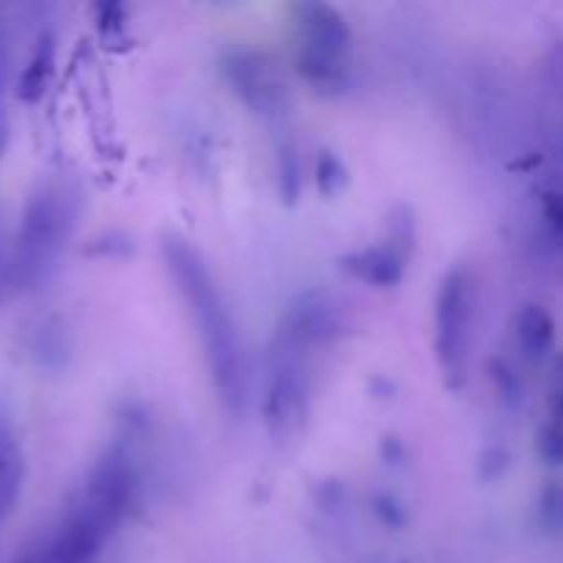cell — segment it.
<instances>
[{"mask_svg":"<svg viewBox=\"0 0 563 563\" xmlns=\"http://www.w3.org/2000/svg\"><path fill=\"white\" fill-rule=\"evenodd\" d=\"M135 471L119 445L104 451L64 515L16 553L14 563H88L130 511Z\"/></svg>","mask_w":563,"mask_h":563,"instance_id":"6da1fadb","label":"cell"},{"mask_svg":"<svg viewBox=\"0 0 563 563\" xmlns=\"http://www.w3.org/2000/svg\"><path fill=\"white\" fill-rule=\"evenodd\" d=\"M163 258L192 324L198 328L214 394L229 416H240L247 396V368L240 330L231 317L229 302L220 286L214 284L203 256L190 242L168 234L163 242Z\"/></svg>","mask_w":563,"mask_h":563,"instance_id":"7a4b0ae2","label":"cell"},{"mask_svg":"<svg viewBox=\"0 0 563 563\" xmlns=\"http://www.w3.org/2000/svg\"><path fill=\"white\" fill-rule=\"evenodd\" d=\"M77 214H80V196L69 181H42L27 196L5 262V284L11 289L33 291L55 273L75 234Z\"/></svg>","mask_w":563,"mask_h":563,"instance_id":"3957f363","label":"cell"},{"mask_svg":"<svg viewBox=\"0 0 563 563\" xmlns=\"http://www.w3.org/2000/svg\"><path fill=\"white\" fill-rule=\"evenodd\" d=\"M313 355L317 350L275 333L264 388V423L278 443L297 438L306 427L311 407Z\"/></svg>","mask_w":563,"mask_h":563,"instance_id":"277c9868","label":"cell"},{"mask_svg":"<svg viewBox=\"0 0 563 563\" xmlns=\"http://www.w3.org/2000/svg\"><path fill=\"white\" fill-rule=\"evenodd\" d=\"M476 300V278L471 269L456 264L445 273L438 302H434V352L451 388H460L465 383L467 366H471Z\"/></svg>","mask_w":563,"mask_h":563,"instance_id":"5b68a950","label":"cell"},{"mask_svg":"<svg viewBox=\"0 0 563 563\" xmlns=\"http://www.w3.org/2000/svg\"><path fill=\"white\" fill-rule=\"evenodd\" d=\"M223 77L231 91L262 119H280L289 108V91L267 55L253 49H231L223 58Z\"/></svg>","mask_w":563,"mask_h":563,"instance_id":"8992f818","label":"cell"},{"mask_svg":"<svg viewBox=\"0 0 563 563\" xmlns=\"http://www.w3.org/2000/svg\"><path fill=\"white\" fill-rule=\"evenodd\" d=\"M412 245H416V231H412V220L405 214V218L390 220L385 240L350 253V256L341 258V264L361 284L377 286V289H394L405 278Z\"/></svg>","mask_w":563,"mask_h":563,"instance_id":"52a82bcc","label":"cell"},{"mask_svg":"<svg viewBox=\"0 0 563 563\" xmlns=\"http://www.w3.org/2000/svg\"><path fill=\"white\" fill-rule=\"evenodd\" d=\"M295 22L302 33L300 49L324 55V58L346 60L352 47V31L344 16L328 3L295 5Z\"/></svg>","mask_w":563,"mask_h":563,"instance_id":"ba28073f","label":"cell"},{"mask_svg":"<svg viewBox=\"0 0 563 563\" xmlns=\"http://www.w3.org/2000/svg\"><path fill=\"white\" fill-rule=\"evenodd\" d=\"M22 484H25V454H22L14 423L5 416V410H0V517H9L14 511Z\"/></svg>","mask_w":563,"mask_h":563,"instance_id":"9c48e42d","label":"cell"},{"mask_svg":"<svg viewBox=\"0 0 563 563\" xmlns=\"http://www.w3.org/2000/svg\"><path fill=\"white\" fill-rule=\"evenodd\" d=\"M55 69V38L53 33H42L33 44V53L27 64L22 66L20 77H16V97L22 102H36L44 97L49 86V77Z\"/></svg>","mask_w":563,"mask_h":563,"instance_id":"30bf717a","label":"cell"},{"mask_svg":"<svg viewBox=\"0 0 563 563\" xmlns=\"http://www.w3.org/2000/svg\"><path fill=\"white\" fill-rule=\"evenodd\" d=\"M515 333H517V344L520 350L526 352L531 361H542L555 344V322L550 317L548 308L542 306H526L520 308L515 322Z\"/></svg>","mask_w":563,"mask_h":563,"instance_id":"8fae6325","label":"cell"},{"mask_svg":"<svg viewBox=\"0 0 563 563\" xmlns=\"http://www.w3.org/2000/svg\"><path fill=\"white\" fill-rule=\"evenodd\" d=\"M278 190L286 203H297L302 190V163L295 141H284L278 146Z\"/></svg>","mask_w":563,"mask_h":563,"instance_id":"7c38bea8","label":"cell"},{"mask_svg":"<svg viewBox=\"0 0 563 563\" xmlns=\"http://www.w3.org/2000/svg\"><path fill=\"white\" fill-rule=\"evenodd\" d=\"M537 454L544 465H563V427L555 421L544 423L537 434Z\"/></svg>","mask_w":563,"mask_h":563,"instance_id":"4fadbf2b","label":"cell"},{"mask_svg":"<svg viewBox=\"0 0 563 563\" xmlns=\"http://www.w3.org/2000/svg\"><path fill=\"white\" fill-rule=\"evenodd\" d=\"M317 179H319V190H322V196H335V192L346 185L344 165H341L330 152H322V157H319V165H317Z\"/></svg>","mask_w":563,"mask_h":563,"instance_id":"5bb4252c","label":"cell"},{"mask_svg":"<svg viewBox=\"0 0 563 563\" xmlns=\"http://www.w3.org/2000/svg\"><path fill=\"white\" fill-rule=\"evenodd\" d=\"M542 520L544 526L553 528V531H561L563 528V489L561 487H548L542 493Z\"/></svg>","mask_w":563,"mask_h":563,"instance_id":"9a60e30c","label":"cell"},{"mask_svg":"<svg viewBox=\"0 0 563 563\" xmlns=\"http://www.w3.org/2000/svg\"><path fill=\"white\" fill-rule=\"evenodd\" d=\"M9 69H11V27L9 20H5V11L0 5V108L3 104L5 86H9Z\"/></svg>","mask_w":563,"mask_h":563,"instance_id":"2e32d148","label":"cell"},{"mask_svg":"<svg viewBox=\"0 0 563 563\" xmlns=\"http://www.w3.org/2000/svg\"><path fill=\"white\" fill-rule=\"evenodd\" d=\"M542 214L548 220L550 231L563 242V196L561 192H544L542 196Z\"/></svg>","mask_w":563,"mask_h":563,"instance_id":"e0dca14e","label":"cell"},{"mask_svg":"<svg viewBox=\"0 0 563 563\" xmlns=\"http://www.w3.org/2000/svg\"><path fill=\"white\" fill-rule=\"evenodd\" d=\"M99 27H102L104 33L108 31H121V25H124V11H121L119 3H104L99 5Z\"/></svg>","mask_w":563,"mask_h":563,"instance_id":"ac0fdd59","label":"cell"},{"mask_svg":"<svg viewBox=\"0 0 563 563\" xmlns=\"http://www.w3.org/2000/svg\"><path fill=\"white\" fill-rule=\"evenodd\" d=\"M550 410H553V421L563 427V357L555 366V390H553V399H550Z\"/></svg>","mask_w":563,"mask_h":563,"instance_id":"d6986e66","label":"cell"},{"mask_svg":"<svg viewBox=\"0 0 563 563\" xmlns=\"http://www.w3.org/2000/svg\"><path fill=\"white\" fill-rule=\"evenodd\" d=\"M5 143H9V113L5 108H0V157L5 152Z\"/></svg>","mask_w":563,"mask_h":563,"instance_id":"ffe728a7","label":"cell"},{"mask_svg":"<svg viewBox=\"0 0 563 563\" xmlns=\"http://www.w3.org/2000/svg\"><path fill=\"white\" fill-rule=\"evenodd\" d=\"M5 262H9V258L3 256V245H0V284H5Z\"/></svg>","mask_w":563,"mask_h":563,"instance_id":"44dd1931","label":"cell"}]
</instances>
